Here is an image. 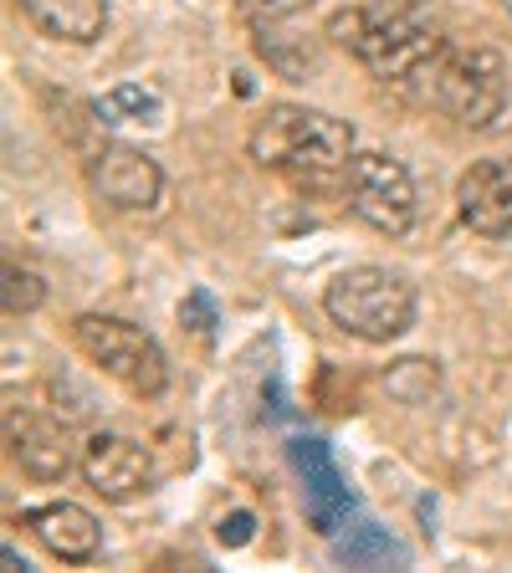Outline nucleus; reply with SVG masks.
Segmentation results:
<instances>
[{
    "label": "nucleus",
    "mask_w": 512,
    "mask_h": 573,
    "mask_svg": "<svg viewBox=\"0 0 512 573\" xmlns=\"http://www.w3.org/2000/svg\"><path fill=\"white\" fill-rule=\"evenodd\" d=\"M328 41L344 47L379 82L425 77V67L446 52V31L436 11L420 6V0H359V6H344L328 21Z\"/></svg>",
    "instance_id": "f257e3e1"
},
{
    "label": "nucleus",
    "mask_w": 512,
    "mask_h": 573,
    "mask_svg": "<svg viewBox=\"0 0 512 573\" xmlns=\"http://www.w3.org/2000/svg\"><path fill=\"white\" fill-rule=\"evenodd\" d=\"M251 159L292 180L297 190H328V185H344L354 164V128L318 108L277 103L251 128Z\"/></svg>",
    "instance_id": "f03ea898"
},
{
    "label": "nucleus",
    "mask_w": 512,
    "mask_h": 573,
    "mask_svg": "<svg viewBox=\"0 0 512 573\" xmlns=\"http://www.w3.org/2000/svg\"><path fill=\"white\" fill-rule=\"evenodd\" d=\"M323 307L344 333H354L364 343H395L415 323V282L390 267H369L364 261V267L338 272L323 287Z\"/></svg>",
    "instance_id": "7ed1b4c3"
},
{
    "label": "nucleus",
    "mask_w": 512,
    "mask_h": 573,
    "mask_svg": "<svg viewBox=\"0 0 512 573\" xmlns=\"http://www.w3.org/2000/svg\"><path fill=\"white\" fill-rule=\"evenodd\" d=\"M425 98L461 128H492L507 113V57L497 47H451L425 67Z\"/></svg>",
    "instance_id": "20e7f679"
},
{
    "label": "nucleus",
    "mask_w": 512,
    "mask_h": 573,
    "mask_svg": "<svg viewBox=\"0 0 512 573\" xmlns=\"http://www.w3.org/2000/svg\"><path fill=\"white\" fill-rule=\"evenodd\" d=\"M72 343H77L103 374H113L128 394H139V400H159V394L169 389V359H164V348H159L139 323L103 318V313H82V318L72 323Z\"/></svg>",
    "instance_id": "39448f33"
},
{
    "label": "nucleus",
    "mask_w": 512,
    "mask_h": 573,
    "mask_svg": "<svg viewBox=\"0 0 512 573\" xmlns=\"http://www.w3.org/2000/svg\"><path fill=\"white\" fill-rule=\"evenodd\" d=\"M344 200L379 236H405L420 215V195H415L410 169L390 154H354V164L344 174Z\"/></svg>",
    "instance_id": "423d86ee"
},
{
    "label": "nucleus",
    "mask_w": 512,
    "mask_h": 573,
    "mask_svg": "<svg viewBox=\"0 0 512 573\" xmlns=\"http://www.w3.org/2000/svg\"><path fill=\"white\" fill-rule=\"evenodd\" d=\"M88 180H93L98 200H108L113 210H154L159 205V190H164V169L144 149L108 144V149L93 154Z\"/></svg>",
    "instance_id": "0eeeda50"
},
{
    "label": "nucleus",
    "mask_w": 512,
    "mask_h": 573,
    "mask_svg": "<svg viewBox=\"0 0 512 573\" xmlns=\"http://www.w3.org/2000/svg\"><path fill=\"white\" fill-rule=\"evenodd\" d=\"M456 215L487 241L512 236V159H482L466 169L456 185Z\"/></svg>",
    "instance_id": "6e6552de"
},
{
    "label": "nucleus",
    "mask_w": 512,
    "mask_h": 573,
    "mask_svg": "<svg viewBox=\"0 0 512 573\" xmlns=\"http://www.w3.org/2000/svg\"><path fill=\"white\" fill-rule=\"evenodd\" d=\"M82 476H88V487L108 502H128L134 492H144L154 481V461L139 440L128 435H108L98 430L88 446H82Z\"/></svg>",
    "instance_id": "1a4fd4ad"
},
{
    "label": "nucleus",
    "mask_w": 512,
    "mask_h": 573,
    "mask_svg": "<svg viewBox=\"0 0 512 573\" xmlns=\"http://www.w3.org/2000/svg\"><path fill=\"white\" fill-rule=\"evenodd\" d=\"M287 461H292L297 476H303V497H308L313 527L333 538L338 522L354 512V497H349V487H344V476H338L328 446H323V440H292V446H287Z\"/></svg>",
    "instance_id": "9d476101"
},
{
    "label": "nucleus",
    "mask_w": 512,
    "mask_h": 573,
    "mask_svg": "<svg viewBox=\"0 0 512 573\" xmlns=\"http://www.w3.org/2000/svg\"><path fill=\"white\" fill-rule=\"evenodd\" d=\"M11 456L31 481H62L72 471V435L52 415H11L6 425Z\"/></svg>",
    "instance_id": "9b49d317"
},
{
    "label": "nucleus",
    "mask_w": 512,
    "mask_h": 573,
    "mask_svg": "<svg viewBox=\"0 0 512 573\" xmlns=\"http://www.w3.org/2000/svg\"><path fill=\"white\" fill-rule=\"evenodd\" d=\"M26 527L36 533V543L47 548L52 558L62 563H93L98 548H103V527L88 507H77V502H47V507H36L26 512Z\"/></svg>",
    "instance_id": "f8f14e48"
},
{
    "label": "nucleus",
    "mask_w": 512,
    "mask_h": 573,
    "mask_svg": "<svg viewBox=\"0 0 512 573\" xmlns=\"http://www.w3.org/2000/svg\"><path fill=\"white\" fill-rule=\"evenodd\" d=\"M21 11L41 36L72 47H88L108 31V0H21Z\"/></svg>",
    "instance_id": "ddd939ff"
},
{
    "label": "nucleus",
    "mask_w": 512,
    "mask_h": 573,
    "mask_svg": "<svg viewBox=\"0 0 512 573\" xmlns=\"http://www.w3.org/2000/svg\"><path fill=\"white\" fill-rule=\"evenodd\" d=\"M287 21L292 16H282V21H251V47H256V57H262L277 77L308 82V72L318 67V41L308 31H292Z\"/></svg>",
    "instance_id": "4468645a"
},
{
    "label": "nucleus",
    "mask_w": 512,
    "mask_h": 573,
    "mask_svg": "<svg viewBox=\"0 0 512 573\" xmlns=\"http://www.w3.org/2000/svg\"><path fill=\"white\" fill-rule=\"evenodd\" d=\"M333 558L349 563V568H384V563H405V548L384 533V527L364 522V527H354L349 538L333 543Z\"/></svg>",
    "instance_id": "2eb2a0df"
},
{
    "label": "nucleus",
    "mask_w": 512,
    "mask_h": 573,
    "mask_svg": "<svg viewBox=\"0 0 512 573\" xmlns=\"http://www.w3.org/2000/svg\"><path fill=\"white\" fill-rule=\"evenodd\" d=\"M98 118L103 123H123V118L149 123V118H159V93H154V87H144V82H118L113 93L98 103Z\"/></svg>",
    "instance_id": "dca6fc26"
},
{
    "label": "nucleus",
    "mask_w": 512,
    "mask_h": 573,
    "mask_svg": "<svg viewBox=\"0 0 512 573\" xmlns=\"http://www.w3.org/2000/svg\"><path fill=\"white\" fill-rule=\"evenodd\" d=\"M384 389H390L395 400H405V405L431 400V389H436V364H431V359H400L390 374H384Z\"/></svg>",
    "instance_id": "f3484780"
},
{
    "label": "nucleus",
    "mask_w": 512,
    "mask_h": 573,
    "mask_svg": "<svg viewBox=\"0 0 512 573\" xmlns=\"http://www.w3.org/2000/svg\"><path fill=\"white\" fill-rule=\"evenodd\" d=\"M0 302H6V313H36L41 302H47V282L26 267H6V287H0Z\"/></svg>",
    "instance_id": "a211bd4d"
},
{
    "label": "nucleus",
    "mask_w": 512,
    "mask_h": 573,
    "mask_svg": "<svg viewBox=\"0 0 512 573\" xmlns=\"http://www.w3.org/2000/svg\"><path fill=\"white\" fill-rule=\"evenodd\" d=\"M180 323H185L190 333H200V338L216 333V302H210V292H190V297L180 302Z\"/></svg>",
    "instance_id": "6ab92c4d"
},
{
    "label": "nucleus",
    "mask_w": 512,
    "mask_h": 573,
    "mask_svg": "<svg viewBox=\"0 0 512 573\" xmlns=\"http://www.w3.org/2000/svg\"><path fill=\"white\" fill-rule=\"evenodd\" d=\"M308 6H318V0H236V11L246 21H282V16H297Z\"/></svg>",
    "instance_id": "aec40b11"
},
{
    "label": "nucleus",
    "mask_w": 512,
    "mask_h": 573,
    "mask_svg": "<svg viewBox=\"0 0 512 573\" xmlns=\"http://www.w3.org/2000/svg\"><path fill=\"white\" fill-rule=\"evenodd\" d=\"M251 533H256V517L246 512V507H236L231 517H221V527H216V538L226 543V548H246L251 543Z\"/></svg>",
    "instance_id": "412c9836"
},
{
    "label": "nucleus",
    "mask_w": 512,
    "mask_h": 573,
    "mask_svg": "<svg viewBox=\"0 0 512 573\" xmlns=\"http://www.w3.org/2000/svg\"><path fill=\"white\" fill-rule=\"evenodd\" d=\"M0 558H6V573H21V568H31V563H26V558H21L16 548H6V553H0Z\"/></svg>",
    "instance_id": "4be33fe9"
}]
</instances>
